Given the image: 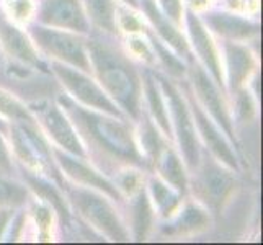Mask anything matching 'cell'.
I'll return each mask as SVG.
<instances>
[{
  "mask_svg": "<svg viewBox=\"0 0 263 245\" xmlns=\"http://www.w3.org/2000/svg\"><path fill=\"white\" fill-rule=\"evenodd\" d=\"M116 181L115 185L118 190L121 192L124 196H133L138 190L142 188V175H141V168L136 167H124L116 174Z\"/></svg>",
  "mask_w": 263,
  "mask_h": 245,
  "instance_id": "4dcf8cb0",
  "label": "cell"
},
{
  "mask_svg": "<svg viewBox=\"0 0 263 245\" xmlns=\"http://www.w3.org/2000/svg\"><path fill=\"white\" fill-rule=\"evenodd\" d=\"M139 10L146 15L149 25L152 26L154 34L165 43L178 58L192 59V49H190L188 40L181 33V28L172 23L168 18L159 10L156 0H139Z\"/></svg>",
  "mask_w": 263,
  "mask_h": 245,
  "instance_id": "2e32d148",
  "label": "cell"
},
{
  "mask_svg": "<svg viewBox=\"0 0 263 245\" xmlns=\"http://www.w3.org/2000/svg\"><path fill=\"white\" fill-rule=\"evenodd\" d=\"M147 195L154 211L162 219H170L172 216H175L181 206V198H183V195L177 192L174 186H170L159 175H152L149 178Z\"/></svg>",
  "mask_w": 263,
  "mask_h": 245,
  "instance_id": "7402d4cb",
  "label": "cell"
},
{
  "mask_svg": "<svg viewBox=\"0 0 263 245\" xmlns=\"http://www.w3.org/2000/svg\"><path fill=\"white\" fill-rule=\"evenodd\" d=\"M183 23L188 30L190 49H193V52H196L198 62L204 67L208 74L214 79L216 84L221 88H224L226 82H224V69H222L221 54L216 46L214 40L211 38L210 30L206 28L203 20L193 10L185 12Z\"/></svg>",
  "mask_w": 263,
  "mask_h": 245,
  "instance_id": "4fadbf2b",
  "label": "cell"
},
{
  "mask_svg": "<svg viewBox=\"0 0 263 245\" xmlns=\"http://www.w3.org/2000/svg\"><path fill=\"white\" fill-rule=\"evenodd\" d=\"M58 103L76 126L88 157L93 156L98 160H105L106 167L147 168L136 142L134 128L126 118L92 110L74 102L69 95H61Z\"/></svg>",
  "mask_w": 263,
  "mask_h": 245,
  "instance_id": "6da1fadb",
  "label": "cell"
},
{
  "mask_svg": "<svg viewBox=\"0 0 263 245\" xmlns=\"http://www.w3.org/2000/svg\"><path fill=\"white\" fill-rule=\"evenodd\" d=\"M26 198H28V190L22 183H16L13 180H8L0 177V208L10 206L16 208L25 204Z\"/></svg>",
  "mask_w": 263,
  "mask_h": 245,
  "instance_id": "f546056e",
  "label": "cell"
},
{
  "mask_svg": "<svg viewBox=\"0 0 263 245\" xmlns=\"http://www.w3.org/2000/svg\"><path fill=\"white\" fill-rule=\"evenodd\" d=\"M186 72L190 76V80H192V92L196 93L193 95L196 102L201 105L203 110L211 116V120L224 131L229 141H235L231 110L221 92V87L216 84L214 79L193 58L188 61Z\"/></svg>",
  "mask_w": 263,
  "mask_h": 245,
  "instance_id": "9c48e42d",
  "label": "cell"
},
{
  "mask_svg": "<svg viewBox=\"0 0 263 245\" xmlns=\"http://www.w3.org/2000/svg\"><path fill=\"white\" fill-rule=\"evenodd\" d=\"M49 69L59 79L61 85L66 88V92L74 102L87 108H92V110L126 118L124 113L118 108V105L105 93V90L95 80V77H92V74L62 64V62L58 61H51Z\"/></svg>",
  "mask_w": 263,
  "mask_h": 245,
  "instance_id": "52a82bcc",
  "label": "cell"
},
{
  "mask_svg": "<svg viewBox=\"0 0 263 245\" xmlns=\"http://www.w3.org/2000/svg\"><path fill=\"white\" fill-rule=\"evenodd\" d=\"M90 23V28H97L106 34H116V0H80Z\"/></svg>",
  "mask_w": 263,
  "mask_h": 245,
  "instance_id": "484cf974",
  "label": "cell"
},
{
  "mask_svg": "<svg viewBox=\"0 0 263 245\" xmlns=\"http://www.w3.org/2000/svg\"><path fill=\"white\" fill-rule=\"evenodd\" d=\"M138 121H139V129L134 131L136 142H138L141 156L147 163V168H154V165H156V162L160 156V152L167 146L165 139H164L165 136L160 133L157 124L151 120V116L146 115L144 111Z\"/></svg>",
  "mask_w": 263,
  "mask_h": 245,
  "instance_id": "44dd1931",
  "label": "cell"
},
{
  "mask_svg": "<svg viewBox=\"0 0 263 245\" xmlns=\"http://www.w3.org/2000/svg\"><path fill=\"white\" fill-rule=\"evenodd\" d=\"M90 74L126 118L138 121L142 115V80L131 59L100 40H87Z\"/></svg>",
  "mask_w": 263,
  "mask_h": 245,
  "instance_id": "7a4b0ae2",
  "label": "cell"
},
{
  "mask_svg": "<svg viewBox=\"0 0 263 245\" xmlns=\"http://www.w3.org/2000/svg\"><path fill=\"white\" fill-rule=\"evenodd\" d=\"M0 118L12 123H36L30 106L22 103L10 92L0 88Z\"/></svg>",
  "mask_w": 263,
  "mask_h": 245,
  "instance_id": "83f0119b",
  "label": "cell"
},
{
  "mask_svg": "<svg viewBox=\"0 0 263 245\" xmlns=\"http://www.w3.org/2000/svg\"><path fill=\"white\" fill-rule=\"evenodd\" d=\"M12 172V152L5 142L2 129H0V174H10Z\"/></svg>",
  "mask_w": 263,
  "mask_h": 245,
  "instance_id": "8d00e7d4",
  "label": "cell"
},
{
  "mask_svg": "<svg viewBox=\"0 0 263 245\" xmlns=\"http://www.w3.org/2000/svg\"><path fill=\"white\" fill-rule=\"evenodd\" d=\"M33 213L38 222L40 235L43 240H49V232H51V224H52V208L48 203H34L33 204Z\"/></svg>",
  "mask_w": 263,
  "mask_h": 245,
  "instance_id": "836d02e7",
  "label": "cell"
},
{
  "mask_svg": "<svg viewBox=\"0 0 263 245\" xmlns=\"http://www.w3.org/2000/svg\"><path fill=\"white\" fill-rule=\"evenodd\" d=\"M62 190H66L67 199L74 204L79 214L93 229L102 232L108 240L113 242L129 240L128 229L124 228V224L120 219V216H118L113 203L106 195L80 185L69 186L67 183H64Z\"/></svg>",
  "mask_w": 263,
  "mask_h": 245,
  "instance_id": "5b68a950",
  "label": "cell"
},
{
  "mask_svg": "<svg viewBox=\"0 0 263 245\" xmlns=\"http://www.w3.org/2000/svg\"><path fill=\"white\" fill-rule=\"evenodd\" d=\"M193 193L198 201L210 210H221L235 188L234 170L222 165L213 156L199 160L193 170Z\"/></svg>",
  "mask_w": 263,
  "mask_h": 245,
  "instance_id": "ba28073f",
  "label": "cell"
},
{
  "mask_svg": "<svg viewBox=\"0 0 263 245\" xmlns=\"http://www.w3.org/2000/svg\"><path fill=\"white\" fill-rule=\"evenodd\" d=\"M146 36L152 46L154 56H156V62H159L162 69H164L170 77H175V79L183 77L186 74V64L183 62V59L178 58L165 43H162L157 36L151 33L149 30L146 31Z\"/></svg>",
  "mask_w": 263,
  "mask_h": 245,
  "instance_id": "4316f807",
  "label": "cell"
},
{
  "mask_svg": "<svg viewBox=\"0 0 263 245\" xmlns=\"http://www.w3.org/2000/svg\"><path fill=\"white\" fill-rule=\"evenodd\" d=\"M257 62L253 54L240 43H224V82L229 85L231 92L246 87L247 80L255 72Z\"/></svg>",
  "mask_w": 263,
  "mask_h": 245,
  "instance_id": "e0dca14e",
  "label": "cell"
},
{
  "mask_svg": "<svg viewBox=\"0 0 263 245\" xmlns=\"http://www.w3.org/2000/svg\"><path fill=\"white\" fill-rule=\"evenodd\" d=\"M120 2L129 8H134V10H139V0H120Z\"/></svg>",
  "mask_w": 263,
  "mask_h": 245,
  "instance_id": "f35d334b",
  "label": "cell"
},
{
  "mask_svg": "<svg viewBox=\"0 0 263 245\" xmlns=\"http://www.w3.org/2000/svg\"><path fill=\"white\" fill-rule=\"evenodd\" d=\"M206 28L221 36L226 41H247L260 33V26L243 16L229 12H210L203 18Z\"/></svg>",
  "mask_w": 263,
  "mask_h": 245,
  "instance_id": "ac0fdd59",
  "label": "cell"
},
{
  "mask_svg": "<svg viewBox=\"0 0 263 245\" xmlns=\"http://www.w3.org/2000/svg\"><path fill=\"white\" fill-rule=\"evenodd\" d=\"M156 4L159 7V10L164 13L172 23L177 25L178 28H181V25H183V16H185L183 0H157Z\"/></svg>",
  "mask_w": 263,
  "mask_h": 245,
  "instance_id": "d590c367",
  "label": "cell"
},
{
  "mask_svg": "<svg viewBox=\"0 0 263 245\" xmlns=\"http://www.w3.org/2000/svg\"><path fill=\"white\" fill-rule=\"evenodd\" d=\"M128 48L133 56L142 61L146 66H156V56H154V51H152V46H151L146 33L131 34L128 40Z\"/></svg>",
  "mask_w": 263,
  "mask_h": 245,
  "instance_id": "d6a6232c",
  "label": "cell"
},
{
  "mask_svg": "<svg viewBox=\"0 0 263 245\" xmlns=\"http://www.w3.org/2000/svg\"><path fill=\"white\" fill-rule=\"evenodd\" d=\"M12 150L22 165L34 174L51 178L62 188L64 178L61 175L46 136L36 123H12L10 126Z\"/></svg>",
  "mask_w": 263,
  "mask_h": 245,
  "instance_id": "277c9868",
  "label": "cell"
},
{
  "mask_svg": "<svg viewBox=\"0 0 263 245\" xmlns=\"http://www.w3.org/2000/svg\"><path fill=\"white\" fill-rule=\"evenodd\" d=\"M181 93L185 95L186 102H188L190 111H192L193 121H195V128L198 133V138L204 142V146L208 147L211 156L228 168L239 170V160H237V156H235V152L231 146L228 136H226L219 126L211 120V116L203 110L201 105L196 102L192 88L185 87L183 90H181Z\"/></svg>",
  "mask_w": 263,
  "mask_h": 245,
  "instance_id": "8fae6325",
  "label": "cell"
},
{
  "mask_svg": "<svg viewBox=\"0 0 263 245\" xmlns=\"http://www.w3.org/2000/svg\"><path fill=\"white\" fill-rule=\"evenodd\" d=\"M0 46L8 58L20 62V64L40 70L48 69L28 33L18 28V25L12 22L4 12H0Z\"/></svg>",
  "mask_w": 263,
  "mask_h": 245,
  "instance_id": "9a60e30c",
  "label": "cell"
},
{
  "mask_svg": "<svg viewBox=\"0 0 263 245\" xmlns=\"http://www.w3.org/2000/svg\"><path fill=\"white\" fill-rule=\"evenodd\" d=\"M12 217H13V208H10V206L0 208V240H2L4 232L8 229V225H10Z\"/></svg>",
  "mask_w": 263,
  "mask_h": 245,
  "instance_id": "74e56055",
  "label": "cell"
},
{
  "mask_svg": "<svg viewBox=\"0 0 263 245\" xmlns=\"http://www.w3.org/2000/svg\"><path fill=\"white\" fill-rule=\"evenodd\" d=\"M172 224L164 229V234L168 235H192L203 232L210 228L211 217L208 214V210L199 203L188 201L180 206V210L172 216Z\"/></svg>",
  "mask_w": 263,
  "mask_h": 245,
  "instance_id": "ffe728a7",
  "label": "cell"
},
{
  "mask_svg": "<svg viewBox=\"0 0 263 245\" xmlns=\"http://www.w3.org/2000/svg\"><path fill=\"white\" fill-rule=\"evenodd\" d=\"M22 172H23V178L26 181V185L30 186V190H33L41 201L48 203L52 210L67 222L70 219V210H69V203L66 201L64 195H62L59 190L61 186H56L52 181H49V178L34 174V172H30L26 168H23Z\"/></svg>",
  "mask_w": 263,
  "mask_h": 245,
  "instance_id": "603a6c76",
  "label": "cell"
},
{
  "mask_svg": "<svg viewBox=\"0 0 263 245\" xmlns=\"http://www.w3.org/2000/svg\"><path fill=\"white\" fill-rule=\"evenodd\" d=\"M141 80H142V100L146 102V105L149 108L151 120L157 124L160 133L164 134L168 141H174L167 103H165L164 95H162V90L157 84L156 76H154L151 70L146 69L144 70V74L141 76Z\"/></svg>",
  "mask_w": 263,
  "mask_h": 245,
  "instance_id": "d6986e66",
  "label": "cell"
},
{
  "mask_svg": "<svg viewBox=\"0 0 263 245\" xmlns=\"http://www.w3.org/2000/svg\"><path fill=\"white\" fill-rule=\"evenodd\" d=\"M8 13L7 16L12 18L15 23H26L34 12L33 0H8Z\"/></svg>",
  "mask_w": 263,
  "mask_h": 245,
  "instance_id": "e575fe53",
  "label": "cell"
},
{
  "mask_svg": "<svg viewBox=\"0 0 263 245\" xmlns=\"http://www.w3.org/2000/svg\"><path fill=\"white\" fill-rule=\"evenodd\" d=\"M36 108H38L36 111H33L31 108L30 110L33 111L36 124L46 136V139L52 141L54 146L72 154V156L88 159L87 149L82 139L79 138L76 126L72 124L70 118L62 110L59 103L44 102Z\"/></svg>",
  "mask_w": 263,
  "mask_h": 245,
  "instance_id": "30bf717a",
  "label": "cell"
},
{
  "mask_svg": "<svg viewBox=\"0 0 263 245\" xmlns=\"http://www.w3.org/2000/svg\"><path fill=\"white\" fill-rule=\"evenodd\" d=\"M232 95L235 97V105H234L235 118H237L240 123L252 121L257 110H255V102H253L250 92L246 87H242L239 90H235V92H232Z\"/></svg>",
  "mask_w": 263,
  "mask_h": 245,
  "instance_id": "1f68e13d",
  "label": "cell"
},
{
  "mask_svg": "<svg viewBox=\"0 0 263 245\" xmlns=\"http://www.w3.org/2000/svg\"><path fill=\"white\" fill-rule=\"evenodd\" d=\"M51 150H52V157L56 160L61 174H66L67 178H70L76 185L97 190V192L106 195L111 201H121L123 199V195L115 185V181H111L100 170L90 165L88 159L72 156V154L62 150L56 146L51 147Z\"/></svg>",
  "mask_w": 263,
  "mask_h": 245,
  "instance_id": "7c38bea8",
  "label": "cell"
},
{
  "mask_svg": "<svg viewBox=\"0 0 263 245\" xmlns=\"http://www.w3.org/2000/svg\"><path fill=\"white\" fill-rule=\"evenodd\" d=\"M4 126H5V123H4L2 118H0V129H4Z\"/></svg>",
  "mask_w": 263,
  "mask_h": 245,
  "instance_id": "ab89813d",
  "label": "cell"
},
{
  "mask_svg": "<svg viewBox=\"0 0 263 245\" xmlns=\"http://www.w3.org/2000/svg\"><path fill=\"white\" fill-rule=\"evenodd\" d=\"M131 201V231L134 240L142 242L147 239V234L152 229L154 217H156V211H154L152 203L149 199L147 190L141 188L138 190L133 196Z\"/></svg>",
  "mask_w": 263,
  "mask_h": 245,
  "instance_id": "d4e9b609",
  "label": "cell"
},
{
  "mask_svg": "<svg viewBox=\"0 0 263 245\" xmlns=\"http://www.w3.org/2000/svg\"><path fill=\"white\" fill-rule=\"evenodd\" d=\"M26 33H28L40 54L51 58V61L62 62V64L72 66L90 74L87 40L84 38V34L51 28V26H44L40 23L31 25Z\"/></svg>",
  "mask_w": 263,
  "mask_h": 245,
  "instance_id": "8992f818",
  "label": "cell"
},
{
  "mask_svg": "<svg viewBox=\"0 0 263 245\" xmlns=\"http://www.w3.org/2000/svg\"><path fill=\"white\" fill-rule=\"evenodd\" d=\"M154 168L157 170V175L164 181H167L170 186H174L177 192H180L181 195L186 193V190H188L186 165L178 154V150L165 146L164 150L160 152Z\"/></svg>",
  "mask_w": 263,
  "mask_h": 245,
  "instance_id": "cb8c5ba5",
  "label": "cell"
},
{
  "mask_svg": "<svg viewBox=\"0 0 263 245\" xmlns=\"http://www.w3.org/2000/svg\"><path fill=\"white\" fill-rule=\"evenodd\" d=\"M116 25L118 31H123L126 34H144L147 31L146 23L142 22L139 13H136L134 8L121 5L116 8Z\"/></svg>",
  "mask_w": 263,
  "mask_h": 245,
  "instance_id": "f1b7e54d",
  "label": "cell"
},
{
  "mask_svg": "<svg viewBox=\"0 0 263 245\" xmlns=\"http://www.w3.org/2000/svg\"><path fill=\"white\" fill-rule=\"evenodd\" d=\"M157 84L162 90V95L167 103L168 118L172 124V134L178 144V154L183 159L186 170L193 172L199 160H201V147H199V138L195 128V121L192 111H190L188 102L183 93L172 84V82L160 74H154Z\"/></svg>",
  "mask_w": 263,
  "mask_h": 245,
  "instance_id": "3957f363",
  "label": "cell"
},
{
  "mask_svg": "<svg viewBox=\"0 0 263 245\" xmlns=\"http://www.w3.org/2000/svg\"><path fill=\"white\" fill-rule=\"evenodd\" d=\"M38 23L77 34L90 33V23L80 0H43Z\"/></svg>",
  "mask_w": 263,
  "mask_h": 245,
  "instance_id": "5bb4252c",
  "label": "cell"
}]
</instances>
